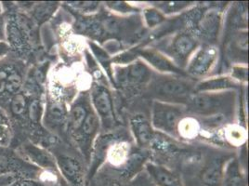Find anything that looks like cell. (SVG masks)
<instances>
[{
	"label": "cell",
	"instance_id": "obj_1",
	"mask_svg": "<svg viewBox=\"0 0 249 186\" xmlns=\"http://www.w3.org/2000/svg\"><path fill=\"white\" fill-rule=\"evenodd\" d=\"M234 93H193L187 101V111L200 115H216L230 113L233 107Z\"/></svg>",
	"mask_w": 249,
	"mask_h": 186
},
{
	"label": "cell",
	"instance_id": "obj_4",
	"mask_svg": "<svg viewBox=\"0 0 249 186\" xmlns=\"http://www.w3.org/2000/svg\"><path fill=\"white\" fill-rule=\"evenodd\" d=\"M6 20V42L20 56L30 51V27L27 19L21 14H11Z\"/></svg>",
	"mask_w": 249,
	"mask_h": 186
},
{
	"label": "cell",
	"instance_id": "obj_25",
	"mask_svg": "<svg viewBox=\"0 0 249 186\" xmlns=\"http://www.w3.org/2000/svg\"><path fill=\"white\" fill-rule=\"evenodd\" d=\"M12 127L8 114L0 107V148H7L12 142Z\"/></svg>",
	"mask_w": 249,
	"mask_h": 186
},
{
	"label": "cell",
	"instance_id": "obj_24",
	"mask_svg": "<svg viewBox=\"0 0 249 186\" xmlns=\"http://www.w3.org/2000/svg\"><path fill=\"white\" fill-rule=\"evenodd\" d=\"M0 186H43L39 181L29 177H21L16 173L0 175Z\"/></svg>",
	"mask_w": 249,
	"mask_h": 186
},
{
	"label": "cell",
	"instance_id": "obj_32",
	"mask_svg": "<svg viewBox=\"0 0 249 186\" xmlns=\"http://www.w3.org/2000/svg\"><path fill=\"white\" fill-rule=\"evenodd\" d=\"M106 6L109 9H111L112 11L120 12V13H129V12H133V11H137L132 6L128 5L125 2H121V1L106 2Z\"/></svg>",
	"mask_w": 249,
	"mask_h": 186
},
{
	"label": "cell",
	"instance_id": "obj_14",
	"mask_svg": "<svg viewBox=\"0 0 249 186\" xmlns=\"http://www.w3.org/2000/svg\"><path fill=\"white\" fill-rule=\"evenodd\" d=\"M146 168L157 186H184L178 175L163 166L149 163Z\"/></svg>",
	"mask_w": 249,
	"mask_h": 186
},
{
	"label": "cell",
	"instance_id": "obj_33",
	"mask_svg": "<svg viewBox=\"0 0 249 186\" xmlns=\"http://www.w3.org/2000/svg\"><path fill=\"white\" fill-rule=\"evenodd\" d=\"M13 64H2L0 65V96L5 93L6 90V81L8 78V75L11 72Z\"/></svg>",
	"mask_w": 249,
	"mask_h": 186
},
{
	"label": "cell",
	"instance_id": "obj_19",
	"mask_svg": "<svg viewBox=\"0 0 249 186\" xmlns=\"http://www.w3.org/2000/svg\"><path fill=\"white\" fill-rule=\"evenodd\" d=\"M76 28L83 35L100 39L104 35V25L94 18H81L76 23Z\"/></svg>",
	"mask_w": 249,
	"mask_h": 186
},
{
	"label": "cell",
	"instance_id": "obj_17",
	"mask_svg": "<svg viewBox=\"0 0 249 186\" xmlns=\"http://www.w3.org/2000/svg\"><path fill=\"white\" fill-rule=\"evenodd\" d=\"M89 112V110H88L87 105L81 102H78L72 106L68 116L69 130L72 134L78 135Z\"/></svg>",
	"mask_w": 249,
	"mask_h": 186
},
{
	"label": "cell",
	"instance_id": "obj_6",
	"mask_svg": "<svg viewBox=\"0 0 249 186\" xmlns=\"http://www.w3.org/2000/svg\"><path fill=\"white\" fill-rule=\"evenodd\" d=\"M152 78V70L142 62H131L115 72L114 81L121 86H139Z\"/></svg>",
	"mask_w": 249,
	"mask_h": 186
},
{
	"label": "cell",
	"instance_id": "obj_22",
	"mask_svg": "<svg viewBox=\"0 0 249 186\" xmlns=\"http://www.w3.org/2000/svg\"><path fill=\"white\" fill-rule=\"evenodd\" d=\"M23 85H24V81H23V76L21 74V71L13 64L6 81L5 94H7L11 98L13 95L21 93Z\"/></svg>",
	"mask_w": 249,
	"mask_h": 186
},
{
	"label": "cell",
	"instance_id": "obj_10",
	"mask_svg": "<svg viewBox=\"0 0 249 186\" xmlns=\"http://www.w3.org/2000/svg\"><path fill=\"white\" fill-rule=\"evenodd\" d=\"M221 16L218 11H205L200 15L195 28L203 38L213 42L218 37Z\"/></svg>",
	"mask_w": 249,
	"mask_h": 186
},
{
	"label": "cell",
	"instance_id": "obj_11",
	"mask_svg": "<svg viewBox=\"0 0 249 186\" xmlns=\"http://www.w3.org/2000/svg\"><path fill=\"white\" fill-rule=\"evenodd\" d=\"M55 160L62 175L69 183L74 186L81 185L83 180V168L77 159L70 155H60Z\"/></svg>",
	"mask_w": 249,
	"mask_h": 186
},
{
	"label": "cell",
	"instance_id": "obj_23",
	"mask_svg": "<svg viewBox=\"0 0 249 186\" xmlns=\"http://www.w3.org/2000/svg\"><path fill=\"white\" fill-rule=\"evenodd\" d=\"M99 125H100L99 117L97 116V114H95V112L89 110L87 117L84 120L81 130L78 133V135L81 136L82 141L88 142L90 139H92L95 134L97 133Z\"/></svg>",
	"mask_w": 249,
	"mask_h": 186
},
{
	"label": "cell",
	"instance_id": "obj_21",
	"mask_svg": "<svg viewBox=\"0 0 249 186\" xmlns=\"http://www.w3.org/2000/svg\"><path fill=\"white\" fill-rule=\"evenodd\" d=\"M67 116V110L62 102L51 101L46 111L47 122L52 126H59L64 122V119Z\"/></svg>",
	"mask_w": 249,
	"mask_h": 186
},
{
	"label": "cell",
	"instance_id": "obj_9",
	"mask_svg": "<svg viewBox=\"0 0 249 186\" xmlns=\"http://www.w3.org/2000/svg\"><path fill=\"white\" fill-rule=\"evenodd\" d=\"M137 55L142 58L146 62H148L153 68L159 72L173 74L176 75L186 76V74L178 67L175 62L168 59L166 55L161 53L155 49H142L136 50Z\"/></svg>",
	"mask_w": 249,
	"mask_h": 186
},
{
	"label": "cell",
	"instance_id": "obj_26",
	"mask_svg": "<svg viewBox=\"0 0 249 186\" xmlns=\"http://www.w3.org/2000/svg\"><path fill=\"white\" fill-rule=\"evenodd\" d=\"M27 104H28V97L25 93L21 92L13 95L10 101L11 114L18 118L26 116Z\"/></svg>",
	"mask_w": 249,
	"mask_h": 186
},
{
	"label": "cell",
	"instance_id": "obj_16",
	"mask_svg": "<svg viewBox=\"0 0 249 186\" xmlns=\"http://www.w3.org/2000/svg\"><path fill=\"white\" fill-rule=\"evenodd\" d=\"M238 84L236 81L229 76H218L208 78L195 86L194 93H213L218 91H227L231 89H236Z\"/></svg>",
	"mask_w": 249,
	"mask_h": 186
},
{
	"label": "cell",
	"instance_id": "obj_30",
	"mask_svg": "<svg viewBox=\"0 0 249 186\" xmlns=\"http://www.w3.org/2000/svg\"><path fill=\"white\" fill-rule=\"evenodd\" d=\"M68 6L81 13H92L100 7V3L97 1H77L69 2Z\"/></svg>",
	"mask_w": 249,
	"mask_h": 186
},
{
	"label": "cell",
	"instance_id": "obj_34",
	"mask_svg": "<svg viewBox=\"0 0 249 186\" xmlns=\"http://www.w3.org/2000/svg\"><path fill=\"white\" fill-rule=\"evenodd\" d=\"M232 78L235 79H239V80H244L247 81L248 80V68L246 67H242V66H236L233 68L232 71Z\"/></svg>",
	"mask_w": 249,
	"mask_h": 186
},
{
	"label": "cell",
	"instance_id": "obj_27",
	"mask_svg": "<svg viewBox=\"0 0 249 186\" xmlns=\"http://www.w3.org/2000/svg\"><path fill=\"white\" fill-rule=\"evenodd\" d=\"M89 44L91 52L95 55L98 62L101 63V65L104 67V70L107 72V74L110 77V79L113 82H114L113 70H112V67H111L112 66V59L110 58L109 54L105 52L104 49H102L100 46H98L96 43L89 42Z\"/></svg>",
	"mask_w": 249,
	"mask_h": 186
},
{
	"label": "cell",
	"instance_id": "obj_15",
	"mask_svg": "<svg viewBox=\"0 0 249 186\" xmlns=\"http://www.w3.org/2000/svg\"><path fill=\"white\" fill-rule=\"evenodd\" d=\"M224 173V164L221 160H212L200 173V182L203 186H221Z\"/></svg>",
	"mask_w": 249,
	"mask_h": 186
},
{
	"label": "cell",
	"instance_id": "obj_29",
	"mask_svg": "<svg viewBox=\"0 0 249 186\" xmlns=\"http://www.w3.org/2000/svg\"><path fill=\"white\" fill-rule=\"evenodd\" d=\"M143 19L149 28H155L166 20L164 13L156 8H147L142 11Z\"/></svg>",
	"mask_w": 249,
	"mask_h": 186
},
{
	"label": "cell",
	"instance_id": "obj_35",
	"mask_svg": "<svg viewBox=\"0 0 249 186\" xmlns=\"http://www.w3.org/2000/svg\"><path fill=\"white\" fill-rule=\"evenodd\" d=\"M0 42H6V20L3 14L0 15Z\"/></svg>",
	"mask_w": 249,
	"mask_h": 186
},
{
	"label": "cell",
	"instance_id": "obj_28",
	"mask_svg": "<svg viewBox=\"0 0 249 186\" xmlns=\"http://www.w3.org/2000/svg\"><path fill=\"white\" fill-rule=\"evenodd\" d=\"M43 114L41 101L38 98H28L26 117L33 125L39 124Z\"/></svg>",
	"mask_w": 249,
	"mask_h": 186
},
{
	"label": "cell",
	"instance_id": "obj_2",
	"mask_svg": "<svg viewBox=\"0 0 249 186\" xmlns=\"http://www.w3.org/2000/svg\"><path fill=\"white\" fill-rule=\"evenodd\" d=\"M195 84L181 77L165 76L154 84L157 101L174 104H186L195 91Z\"/></svg>",
	"mask_w": 249,
	"mask_h": 186
},
{
	"label": "cell",
	"instance_id": "obj_7",
	"mask_svg": "<svg viewBox=\"0 0 249 186\" xmlns=\"http://www.w3.org/2000/svg\"><path fill=\"white\" fill-rule=\"evenodd\" d=\"M218 58V50L212 45H205L198 50L187 67V74L193 76H204L211 71Z\"/></svg>",
	"mask_w": 249,
	"mask_h": 186
},
{
	"label": "cell",
	"instance_id": "obj_20",
	"mask_svg": "<svg viewBox=\"0 0 249 186\" xmlns=\"http://www.w3.org/2000/svg\"><path fill=\"white\" fill-rule=\"evenodd\" d=\"M59 6L58 2H40L32 6L31 16L37 24L48 21Z\"/></svg>",
	"mask_w": 249,
	"mask_h": 186
},
{
	"label": "cell",
	"instance_id": "obj_13",
	"mask_svg": "<svg viewBox=\"0 0 249 186\" xmlns=\"http://www.w3.org/2000/svg\"><path fill=\"white\" fill-rule=\"evenodd\" d=\"M22 149H23L24 155H26L28 159L35 165L40 167L42 168H48V169L56 168L57 165H56L55 158L46 149L33 144L23 145Z\"/></svg>",
	"mask_w": 249,
	"mask_h": 186
},
{
	"label": "cell",
	"instance_id": "obj_5",
	"mask_svg": "<svg viewBox=\"0 0 249 186\" xmlns=\"http://www.w3.org/2000/svg\"><path fill=\"white\" fill-rule=\"evenodd\" d=\"M91 103L104 130L113 129L116 124V117L110 91L102 85H95L91 91Z\"/></svg>",
	"mask_w": 249,
	"mask_h": 186
},
{
	"label": "cell",
	"instance_id": "obj_3",
	"mask_svg": "<svg viewBox=\"0 0 249 186\" xmlns=\"http://www.w3.org/2000/svg\"><path fill=\"white\" fill-rule=\"evenodd\" d=\"M183 115L180 104L155 101L152 108V126L159 131L177 135Z\"/></svg>",
	"mask_w": 249,
	"mask_h": 186
},
{
	"label": "cell",
	"instance_id": "obj_31",
	"mask_svg": "<svg viewBox=\"0 0 249 186\" xmlns=\"http://www.w3.org/2000/svg\"><path fill=\"white\" fill-rule=\"evenodd\" d=\"M191 4V2H187V1H170V2H163V3H159V5H157L158 10L161 11L162 13H171V12H177V11H180L183 9H185L189 5Z\"/></svg>",
	"mask_w": 249,
	"mask_h": 186
},
{
	"label": "cell",
	"instance_id": "obj_8",
	"mask_svg": "<svg viewBox=\"0 0 249 186\" xmlns=\"http://www.w3.org/2000/svg\"><path fill=\"white\" fill-rule=\"evenodd\" d=\"M197 38L195 34L182 32L176 35L170 44V53L178 64L185 65L189 57L196 50Z\"/></svg>",
	"mask_w": 249,
	"mask_h": 186
},
{
	"label": "cell",
	"instance_id": "obj_37",
	"mask_svg": "<svg viewBox=\"0 0 249 186\" xmlns=\"http://www.w3.org/2000/svg\"><path fill=\"white\" fill-rule=\"evenodd\" d=\"M2 14V7H1V3H0V15Z\"/></svg>",
	"mask_w": 249,
	"mask_h": 186
},
{
	"label": "cell",
	"instance_id": "obj_36",
	"mask_svg": "<svg viewBox=\"0 0 249 186\" xmlns=\"http://www.w3.org/2000/svg\"><path fill=\"white\" fill-rule=\"evenodd\" d=\"M11 52V48L7 42H0V59L7 56Z\"/></svg>",
	"mask_w": 249,
	"mask_h": 186
},
{
	"label": "cell",
	"instance_id": "obj_12",
	"mask_svg": "<svg viewBox=\"0 0 249 186\" xmlns=\"http://www.w3.org/2000/svg\"><path fill=\"white\" fill-rule=\"evenodd\" d=\"M130 126L138 145L141 146L151 145L155 137V131L153 130L151 122L144 114L133 115L130 119Z\"/></svg>",
	"mask_w": 249,
	"mask_h": 186
},
{
	"label": "cell",
	"instance_id": "obj_18",
	"mask_svg": "<svg viewBox=\"0 0 249 186\" xmlns=\"http://www.w3.org/2000/svg\"><path fill=\"white\" fill-rule=\"evenodd\" d=\"M221 186H248L236 160H231L227 167L224 168Z\"/></svg>",
	"mask_w": 249,
	"mask_h": 186
}]
</instances>
